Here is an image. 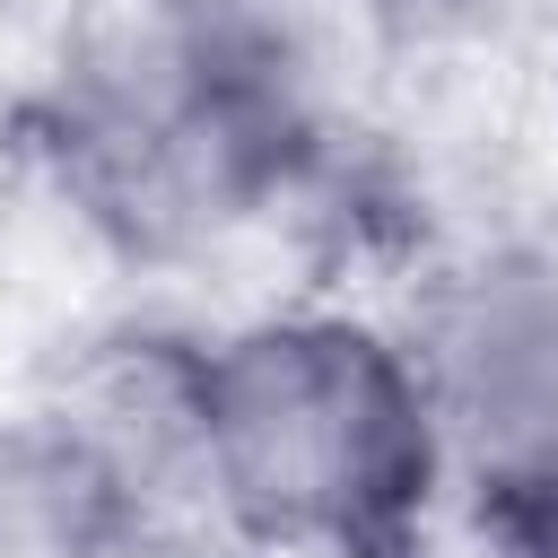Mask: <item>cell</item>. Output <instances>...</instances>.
I'll use <instances>...</instances> for the list:
<instances>
[{
	"label": "cell",
	"instance_id": "6da1fadb",
	"mask_svg": "<svg viewBox=\"0 0 558 558\" xmlns=\"http://www.w3.org/2000/svg\"><path fill=\"white\" fill-rule=\"evenodd\" d=\"M209 506L288 558H410L445 506L436 410L401 331L288 305L192 340Z\"/></svg>",
	"mask_w": 558,
	"mask_h": 558
},
{
	"label": "cell",
	"instance_id": "7a4b0ae2",
	"mask_svg": "<svg viewBox=\"0 0 558 558\" xmlns=\"http://www.w3.org/2000/svg\"><path fill=\"white\" fill-rule=\"evenodd\" d=\"M288 87L262 44L183 0L96 26L44 96L61 192L122 244H192L253 218L288 174Z\"/></svg>",
	"mask_w": 558,
	"mask_h": 558
},
{
	"label": "cell",
	"instance_id": "3957f363",
	"mask_svg": "<svg viewBox=\"0 0 558 558\" xmlns=\"http://www.w3.org/2000/svg\"><path fill=\"white\" fill-rule=\"evenodd\" d=\"M445 497L523 558H558V262L497 253L462 270L410 340Z\"/></svg>",
	"mask_w": 558,
	"mask_h": 558
},
{
	"label": "cell",
	"instance_id": "277c9868",
	"mask_svg": "<svg viewBox=\"0 0 558 558\" xmlns=\"http://www.w3.org/2000/svg\"><path fill=\"white\" fill-rule=\"evenodd\" d=\"M44 488L70 523L105 541H157L174 523H218L201 471V410H192V340H113L96 349L61 401L44 410Z\"/></svg>",
	"mask_w": 558,
	"mask_h": 558
}]
</instances>
